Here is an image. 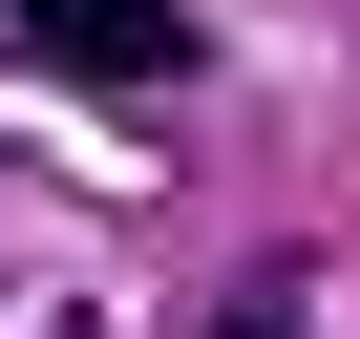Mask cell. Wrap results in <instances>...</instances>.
Wrapping results in <instances>:
<instances>
[{
    "label": "cell",
    "instance_id": "6da1fadb",
    "mask_svg": "<svg viewBox=\"0 0 360 339\" xmlns=\"http://www.w3.org/2000/svg\"><path fill=\"white\" fill-rule=\"evenodd\" d=\"M22 43H43L64 85H169V64H191L169 0H22Z\"/></svg>",
    "mask_w": 360,
    "mask_h": 339
},
{
    "label": "cell",
    "instance_id": "7a4b0ae2",
    "mask_svg": "<svg viewBox=\"0 0 360 339\" xmlns=\"http://www.w3.org/2000/svg\"><path fill=\"white\" fill-rule=\"evenodd\" d=\"M212 339H297V318H212Z\"/></svg>",
    "mask_w": 360,
    "mask_h": 339
}]
</instances>
